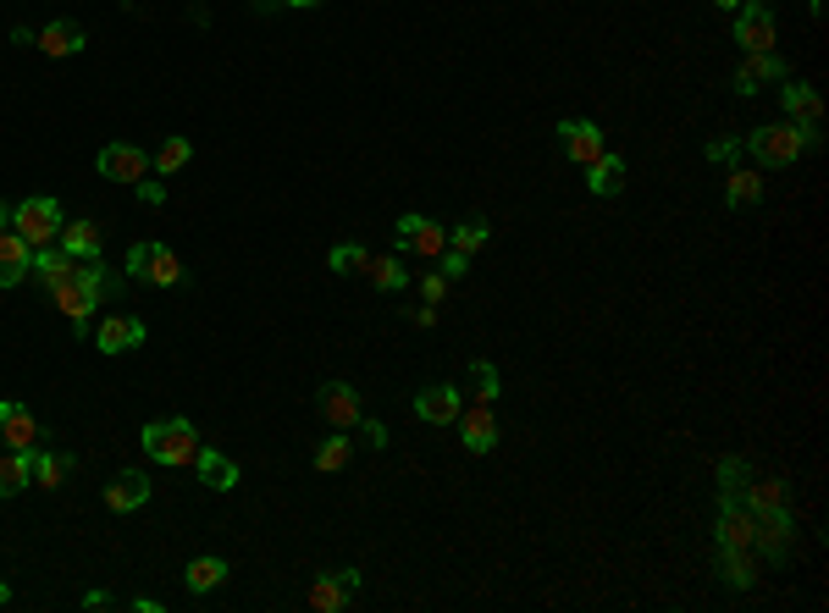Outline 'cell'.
I'll list each match as a JSON object with an SVG mask.
<instances>
[{"label":"cell","instance_id":"obj_17","mask_svg":"<svg viewBox=\"0 0 829 613\" xmlns=\"http://www.w3.org/2000/svg\"><path fill=\"white\" fill-rule=\"evenodd\" d=\"M779 106H785V117H790V122H801V128H818V122H823V100H818V89H812V84H801V78H785Z\"/></svg>","mask_w":829,"mask_h":613},{"label":"cell","instance_id":"obj_43","mask_svg":"<svg viewBox=\"0 0 829 613\" xmlns=\"http://www.w3.org/2000/svg\"><path fill=\"white\" fill-rule=\"evenodd\" d=\"M12 602V591H7V580H0V607H7Z\"/></svg>","mask_w":829,"mask_h":613},{"label":"cell","instance_id":"obj_38","mask_svg":"<svg viewBox=\"0 0 829 613\" xmlns=\"http://www.w3.org/2000/svg\"><path fill=\"white\" fill-rule=\"evenodd\" d=\"M438 260H443V277H449V282H454V277H465V271H471V255H460V249H443V255H438Z\"/></svg>","mask_w":829,"mask_h":613},{"label":"cell","instance_id":"obj_10","mask_svg":"<svg viewBox=\"0 0 829 613\" xmlns=\"http://www.w3.org/2000/svg\"><path fill=\"white\" fill-rule=\"evenodd\" d=\"M315 409H321V420H326L332 431H354L359 415H365V404H359V392H354L348 381H326V387L315 392Z\"/></svg>","mask_w":829,"mask_h":613},{"label":"cell","instance_id":"obj_16","mask_svg":"<svg viewBox=\"0 0 829 613\" xmlns=\"http://www.w3.org/2000/svg\"><path fill=\"white\" fill-rule=\"evenodd\" d=\"M785 62L779 51H752L741 67H735V95H757V84H785Z\"/></svg>","mask_w":829,"mask_h":613},{"label":"cell","instance_id":"obj_33","mask_svg":"<svg viewBox=\"0 0 829 613\" xmlns=\"http://www.w3.org/2000/svg\"><path fill=\"white\" fill-rule=\"evenodd\" d=\"M348 453H354L348 431H332V437L315 448V470H321V475H332V470H343V464H348Z\"/></svg>","mask_w":829,"mask_h":613},{"label":"cell","instance_id":"obj_34","mask_svg":"<svg viewBox=\"0 0 829 613\" xmlns=\"http://www.w3.org/2000/svg\"><path fill=\"white\" fill-rule=\"evenodd\" d=\"M719 569H724V585H735V591H746V585H752V552L719 547Z\"/></svg>","mask_w":829,"mask_h":613},{"label":"cell","instance_id":"obj_26","mask_svg":"<svg viewBox=\"0 0 829 613\" xmlns=\"http://www.w3.org/2000/svg\"><path fill=\"white\" fill-rule=\"evenodd\" d=\"M183 580H189V591H194V596H205V591H216V585L227 580V558H216V552H200V558L183 569Z\"/></svg>","mask_w":829,"mask_h":613},{"label":"cell","instance_id":"obj_42","mask_svg":"<svg viewBox=\"0 0 829 613\" xmlns=\"http://www.w3.org/2000/svg\"><path fill=\"white\" fill-rule=\"evenodd\" d=\"M713 7H724V12H735V7H741V0H713Z\"/></svg>","mask_w":829,"mask_h":613},{"label":"cell","instance_id":"obj_12","mask_svg":"<svg viewBox=\"0 0 829 613\" xmlns=\"http://www.w3.org/2000/svg\"><path fill=\"white\" fill-rule=\"evenodd\" d=\"M95 172L100 178H111V183H139V178H150V155L139 150V144H106L100 155H95Z\"/></svg>","mask_w":829,"mask_h":613},{"label":"cell","instance_id":"obj_14","mask_svg":"<svg viewBox=\"0 0 829 613\" xmlns=\"http://www.w3.org/2000/svg\"><path fill=\"white\" fill-rule=\"evenodd\" d=\"M144 337H150V332H144L139 315H106V321L95 326V348H100V354H133Z\"/></svg>","mask_w":829,"mask_h":613},{"label":"cell","instance_id":"obj_41","mask_svg":"<svg viewBox=\"0 0 829 613\" xmlns=\"http://www.w3.org/2000/svg\"><path fill=\"white\" fill-rule=\"evenodd\" d=\"M266 7H299L304 12V7H321V0H266Z\"/></svg>","mask_w":829,"mask_h":613},{"label":"cell","instance_id":"obj_18","mask_svg":"<svg viewBox=\"0 0 829 613\" xmlns=\"http://www.w3.org/2000/svg\"><path fill=\"white\" fill-rule=\"evenodd\" d=\"M144 503H150V475H144V470L111 475V486H106V508H111V514H133V508H144Z\"/></svg>","mask_w":829,"mask_h":613},{"label":"cell","instance_id":"obj_29","mask_svg":"<svg viewBox=\"0 0 829 613\" xmlns=\"http://www.w3.org/2000/svg\"><path fill=\"white\" fill-rule=\"evenodd\" d=\"M189 161H194V144H189L183 133L161 139V150H155V172H161V178H177V172H183Z\"/></svg>","mask_w":829,"mask_h":613},{"label":"cell","instance_id":"obj_9","mask_svg":"<svg viewBox=\"0 0 829 613\" xmlns=\"http://www.w3.org/2000/svg\"><path fill=\"white\" fill-rule=\"evenodd\" d=\"M398 249L403 255H421V260H438L449 249V233L432 216H398Z\"/></svg>","mask_w":829,"mask_h":613},{"label":"cell","instance_id":"obj_30","mask_svg":"<svg viewBox=\"0 0 829 613\" xmlns=\"http://www.w3.org/2000/svg\"><path fill=\"white\" fill-rule=\"evenodd\" d=\"M586 172H592V178H586V183H592V194H603V200L625 189V161H620V155H603V161H592Z\"/></svg>","mask_w":829,"mask_h":613},{"label":"cell","instance_id":"obj_25","mask_svg":"<svg viewBox=\"0 0 829 613\" xmlns=\"http://www.w3.org/2000/svg\"><path fill=\"white\" fill-rule=\"evenodd\" d=\"M724 200H730V211H752V205L763 200V178H757L752 166H730V178H724Z\"/></svg>","mask_w":829,"mask_h":613},{"label":"cell","instance_id":"obj_36","mask_svg":"<svg viewBox=\"0 0 829 613\" xmlns=\"http://www.w3.org/2000/svg\"><path fill=\"white\" fill-rule=\"evenodd\" d=\"M735 155H741V139H713L708 144V161H719V166H735Z\"/></svg>","mask_w":829,"mask_h":613},{"label":"cell","instance_id":"obj_22","mask_svg":"<svg viewBox=\"0 0 829 613\" xmlns=\"http://www.w3.org/2000/svg\"><path fill=\"white\" fill-rule=\"evenodd\" d=\"M78 266H84V260H73L67 249H56V244H51V249H34V266H29V277H40V288L51 293V288H62V282L78 271Z\"/></svg>","mask_w":829,"mask_h":613},{"label":"cell","instance_id":"obj_35","mask_svg":"<svg viewBox=\"0 0 829 613\" xmlns=\"http://www.w3.org/2000/svg\"><path fill=\"white\" fill-rule=\"evenodd\" d=\"M326 266H332L337 277H348V271H365V266H370V255H365L359 244H337V249L326 255Z\"/></svg>","mask_w":829,"mask_h":613},{"label":"cell","instance_id":"obj_20","mask_svg":"<svg viewBox=\"0 0 829 613\" xmlns=\"http://www.w3.org/2000/svg\"><path fill=\"white\" fill-rule=\"evenodd\" d=\"M34 45H40L45 56H78V51L89 45V34H84V23H73V18H56V23H45V29L34 34Z\"/></svg>","mask_w":829,"mask_h":613},{"label":"cell","instance_id":"obj_21","mask_svg":"<svg viewBox=\"0 0 829 613\" xmlns=\"http://www.w3.org/2000/svg\"><path fill=\"white\" fill-rule=\"evenodd\" d=\"M73 260H100V249H106V233H100V222H62V238H56Z\"/></svg>","mask_w":829,"mask_h":613},{"label":"cell","instance_id":"obj_4","mask_svg":"<svg viewBox=\"0 0 829 613\" xmlns=\"http://www.w3.org/2000/svg\"><path fill=\"white\" fill-rule=\"evenodd\" d=\"M12 227H18V238H23L29 249H51V244L62 238V205H56L51 194H34V200H23V205L12 211Z\"/></svg>","mask_w":829,"mask_h":613},{"label":"cell","instance_id":"obj_15","mask_svg":"<svg viewBox=\"0 0 829 613\" xmlns=\"http://www.w3.org/2000/svg\"><path fill=\"white\" fill-rule=\"evenodd\" d=\"M454 426H460V442H465L471 453H493V448H498V420H493V404H465Z\"/></svg>","mask_w":829,"mask_h":613},{"label":"cell","instance_id":"obj_11","mask_svg":"<svg viewBox=\"0 0 829 613\" xmlns=\"http://www.w3.org/2000/svg\"><path fill=\"white\" fill-rule=\"evenodd\" d=\"M735 45L752 56V51H774V12L763 0H741L735 7Z\"/></svg>","mask_w":829,"mask_h":613},{"label":"cell","instance_id":"obj_1","mask_svg":"<svg viewBox=\"0 0 829 613\" xmlns=\"http://www.w3.org/2000/svg\"><path fill=\"white\" fill-rule=\"evenodd\" d=\"M741 150H752L757 166H796L807 150H818V128H801V122H768V128H757Z\"/></svg>","mask_w":829,"mask_h":613},{"label":"cell","instance_id":"obj_39","mask_svg":"<svg viewBox=\"0 0 829 613\" xmlns=\"http://www.w3.org/2000/svg\"><path fill=\"white\" fill-rule=\"evenodd\" d=\"M421 293H427V304H443V299H449V277H443V271H432V277L421 282Z\"/></svg>","mask_w":829,"mask_h":613},{"label":"cell","instance_id":"obj_8","mask_svg":"<svg viewBox=\"0 0 829 613\" xmlns=\"http://www.w3.org/2000/svg\"><path fill=\"white\" fill-rule=\"evenodd\" d=\"M354 596H359V569H326L310 580V607L321 613H343L354 607Z\"/></svg>","mask_w":829,"mask_h":613},{"label":"cell","instance_id":"obj_24","mask_svg":"<svg viewBox=\"0 0 829 613\" xmlns=\"http://www.w3.org/2000/svg\"><path fill=\"white\" fill-rule=\"evenodd\" d=\"M34 486V453H0V497H18Z\"/></svg>","mask_w":829,"mask_h":613},{"label":"cell","instance_id":"obj_5","mask_svg":"<svg viewBox=\"0 0 829 613\" xmlns=\"http://www.w3.org/2000/svg\"><path fill=\"white\" fill-rule=\"evenodd\" d=\"M0 448H12V453H40L45 448V426L23 398H0Z\"/></svg>","mask_w":829,"mask_h":613},{"label":"cell","instance_id":"obj_13","mask_svg":"<svg viewBox=\"0 0 829 613\" xmlns=\"http://www.w3.org/2000/svg\"><path fill=\"white\" fill-rule=\"evenodd\" d=\"M460 409H465V392H460V387H449V381H432V387L415 392V415H421L427 426H454V420H460Z\"/></svg>","mask_w":829,"mask_h":613},{"label":"cell","instance_id":"obj_40","mask_svg":"<svg viewBox=\"0 0 829 613\" xmlns=\"http://www.w3.org/2000/svg\"><path fill=\"white\" fill-rule=\"evenodd\" d=\"M359 437H365V448H387V426H381V420H365V415H359Z\"/></svg>","mask_w":829,"mask_h":613},{"label":"cell","instance_id":"obj_3","mask_svg":"<svg viewBox=\"0 0 829 613\" xmlns=\"http://www.w3.org/2000/svg\"><path fill=\"white\" fill-rule=\"evenodd\" d=\"M200 448H205V442H200V431H194L189 420H177V415H172V420H150V426H144V453H150L155 464L189 470V464L200 459Z\"/></svg>","mask_w":829,"mask_h":613},{"label":"cell","instance_id":"obj_23","mask_svg":"<svg viewBox=\"0 0 829 613\" xmlns=\"http://www.w3.org/2000/svg\"><path fill=\"white\" fill-rule=\"evenodd\" d=\"M194 470H200V481H205L211 492H233V486H238V464H233L222 448H200Z\"/></svg>","mask_w":829,"mask_h":613},{"label":"cell","instance_id":"obj_19","mask_svg":"<svg viewBox=\"0 0 829 613\" xmlns=\"http://www.w3.org/2000/svg\"><path fill=\"white\" fill-rule=\"evenodd\" d=\"M34 266V249L18 238V227H0V288H18Z\"/></svg>","mask_w":829,"mask_h":613},{"label":"cell","instance_id":"obj_44","mask_svg":"<svg viewBox=\"0 0 829 613\" xmlns=\"http://www.w3.org/2000/svg\"><path fill=\"white\" fill-rule=\"evenodd\" d=\"M0 227H12V211H7V205H0Z\"/></svg>","mask_w":829,"mask_h":613},{"label":"cell","instance_id":"obj_28","mask_svg":"<svg viewBox=\"0 0 829 613\" xmlns=\"http://www.w3.org/2000/svg\"><path fill=\"white\" fill-rule=\"evenodd\" d=\"M471 404H493L498 398V370L487 365V359H471V370H465V387H460Z\"/></svg>","mask_w":829,"mask_h":613},{"label":"cell","instance_id":"obj_2","mask_svg":"<svg viewBox=\"0 0 829 613\" xmlns=\"http://www.w3.org/2000/svg\"><path fill=\"white\" fill-rule=\"evenodd\" d=\"M106 293H117V277H106L100 260H84L62 288H51V304H56L67 321H89V310H100Z\"/></svg>","mask_w":829,"mask_h":613},{"label":"cell","instance_id":"obj_27","mask_svg":"<svg viewBox=\"0 0 829 613\" xmlns=\"http://www.w3.org/2000/svg\"><path fill=\"white\" fill-rule=\"evenodd\" d=\"M67 475H73V453H51V448L34 453V486L56 492V486H67Z\"/></svg>","mask_w":829,"mask_h":613},{"label":"cell","instance_id":"obj_32","mask_svg":"<svg viewBox=\"0 0 829 613\" xmlns=\"http://www.w3.org/2000/svg\"><path fill=\"white\" fill-rule=\"evenodd\" d=\"M487 238H493V227H487L482 216H471V222H460V227L449 233V249H460V255H476V249H487Z\"/></svg>","mask_w":829,"mask_h":613},{"label":"cell","instance_id":"obj_7","mask_svg":"<svg viewBox=\"0 0 829 613\" xmlns=\"http://www.w3.org/2000/svg\"><path fill=\"white\" fill-rule=\"evenodd\" d=\"M559 144H564V155H570L575 166H592V161H603V155H609L603 128H597V122H586V117H564V122H559Z\"/></svg>","mask_w":829,"mask_h":613},{"label":"cell","instance_id":"obj_31","mask_svg":"<svg viewBox=\"0 0 829 613\" xmlns=\"http://www.w3.org/2000/svg\"><path fill=\"white\" fill-rule=\"evenodd\" d=\"M365 277H370V288H376V293H398V288L409 282V271L398 266V255H381V260H370V266H365Z\"/></svg>","mask_w":829,"mask_h":613},{"label":"cell","instance_id":"obj_6","mask_svg":"<svg viewBox=\"0 0 829 613\" xmlns=\"http://www.w3.org/2000/svg\"><path fill=\"white\" fill-rule=\"evenodd\" d=\"M128 277L150 282V288H177L183 282V260L166 244H133L128 249Z\"/></svg>","mask_w":829,"mask_h":613},{"label":"cell","instance_id":"obj_37","mask_svg":"<svg viewBox=\"0 0 829 613\" xmlns=\"http://www.w3.org/2000/svg\"><path fill=\"white\" fill-rule=\"evenodd\" d=\"M133 194H139L144 205H166V183H155V178H139V183H133Z\"/></svg>","mask_w":829,"mask_h":613}]
</instances>
